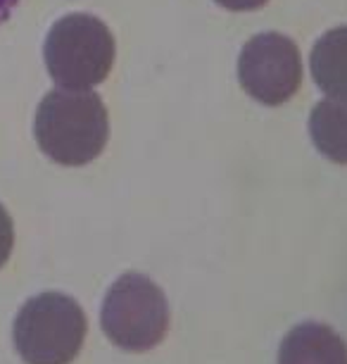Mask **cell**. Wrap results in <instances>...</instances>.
<instances>
[{"instance_id": "obj_1", "label": "cell", "mask_w": 347, "mask_h": 364, "mask_svg": "<svg viewBox=\"0 0 347 364\" xmlns=\"http://www.w3.org/2000/svg\"><path fill=\"white\" fill-rule=\"evenodd\" d=\"M33 136L40 153L65 167H84L105 150L110 122L103 98L95 91L55 88L36 109Z\"/></svg>"}, {"instance_id": "obj_2", "label": "cell", "mask_w": 347, "mask_h": 364, "mask_svg": "<svg viewBox=\"0 0 347 364\" xmlns=\"http://www.w3.org/2000/svg\"><path fill=\"white\" fill-rule=\"evenodd\" d=\"M117 46L103 19L67 15L48 31L43 58L50 79L67 91H93L110 77Z\"/></svg>"}, {"instance_id": "obj_3", "label": "cell", "mask_w": 347, "mask_h": 364, "mask_svg": "<svg viewBox=\"0 0 347 364\" xmlns=\"http://www.w3.org/2000/svg\"><path fill=\"white\" fill-rule=\"evenodd\" d=\"M86 314L65 293L33 295L19 307L12 343L24 364H72L86 341Z\"/></svg>"}, {"instance_id": "obj_4", "label": "cell", "mask_w": 347, "mask_h": 364, "mask_svg": "<svg viewBox=\"0 0 347 364\" xmlns=\"http://www.w3.org/2000/svg\"><path fill=\"white\" fill-rule=\"evenodd\" d=\"M100 324L112 346L126 353H145L165 341L169 302L145 274H121L103 300Z\"/></svg>"}, {"instance_id": "obj_5", "label": "cell", "mask_w": 347, "mask_h": 364, "mask_svg": "<svg viewBox=\"0 0 347 364\" xmlns=\"http://www.w3.org/2000/svg\"><path fill=\"white\" fill-rule=\"evenodd\" d=\"M238 79L243 91L257 102L269 107L283 105L300 91V50L283 33H260L243 46L238 58Z\"/></svg>"}, {"instance_id": "obj_6", "label": "cell", "mask_w": 347, "mask_h": 364, "mask_svg": "<svg viewBox=\"0 0 347 364\" xmlns=\"http://www.w3.org/2000/svg\"><path fill=\"white\" fill-rule=\"evenodd\" d=\"M278 364H347V346L331 326L304 321L283 338Z\"/></svg>"}, {"instance_id": "obj_7", "label": "cell", "mask_w": 347, "mask_h": 364, "mask_svg": "<svg viewBox=\"0 0 347 364\" xmlns=\"http://www.w3.org/2000/svg\"><path fill=\"white\" fill-rule=\"evenodd\" d=\"M312 77L326 98L347 100V26L326 31L312 48Z\"/></svg>"}, {"instance_id": "obj_8", "label": "cell", "mask_w": 347, "mask_h": 364, "mask_svg": "<svg viewBox=\"0 0 347 364\" xmlns=\"http://www.w3.org/2000/svg\"><path fill=\"white\" fill-rule=\"evenodd\" d=\"M309 136L324 157L347 164V100H319L309 114Z\"/></svg>"}, {"instance_id": "obj_9", "label": "cell", "mask_w": 347, "mask_h": 364, "mask_svg": "<svg viewBox=\"0 0 347 364\" xmlns=\"http://www.w3.org/2000/svg\"><path fill=\"white\" fill-rule=\"evenodd\" d=\"M12 248H15V224H12L10 212L0 205V269L10 259Z\"/></svg>"}, {"instance_id": "obj_10", "label": "cell", "mask_w": 347, "mask_h": 364, "mask_svg": "<svg viewBox=\"0 0 347 364\" xmlns=\"http://www.w3.org/2000/svg\"><path fill=\"white\" fill-rule=\"evenodd\" d=\"M214 3L231 12H250V10H260L269 0H214Z\"/></svg>"}, {"instance_id": "obj_11", "label": "cell", "mask_w": 347, "mask_h": 364, "mask_svg": "<svg viewBox=\"0 0 347 364\" xmlns=\"http://www.w3.org/2000/svg\"><path fill=\"white\" fill-rule=\"evenodd\" d=\"M17 5H19V0H0V24L8 22L10 15L15 12Z\"/></svg>"}]
</instances>
